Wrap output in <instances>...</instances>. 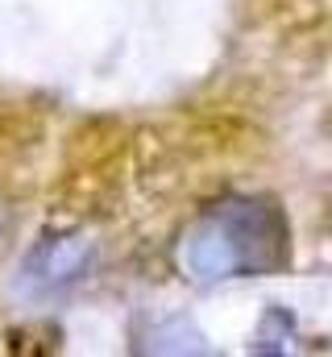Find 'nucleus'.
<instances>
[{
  "mask_svg": "<svg viewBox=\"0 0 332 357\" xmlns=\"http://www.w3.org/2000/svg\"><path fill=\"white\" fill-rule=\"evenodd\" d=\"M96 262V241L87 233H50L42 237L17 266V295L21 299H59L75 291Z\"/></svg>",
  "mask_w": 332,
  "mask_h": 357,
  "instance_id": "f03ea898",
  "label": "nucleus"
},
{
  "mask_svg": "<svg viewBox=\"0 0 332 357\" xmlns=\"http://www.w3.org/2000/svg\"><path fill=\"white\" fill-rule=\"evenodd\" d=\"M179 270L191 282L274 274L287 262V220L266 195H229L204 208L179 237Z\"/></svg>",
  "mask_w": 332,
  "mask_h": 357,
  "instance_id": "f257e3e1",
  "label": "nucleus"
}]
</instances>
